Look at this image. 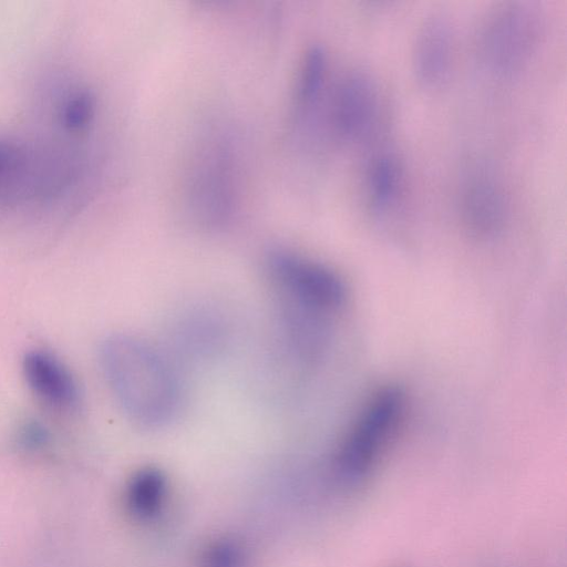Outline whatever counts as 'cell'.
I'll return each mask as SVG.
<instances>
[{
	"label": "cell",
	"mask_w": 567,
	"mask_h": 567,
	"mask_svg": "<svg viewBox=\"0 0 567 567\" xmlns=\"http://www.w3.org/2000/svg\"><path fill=\"white\" fill-rule=\"evenodd\" d=\"M20 439H21L23 445L31 447V449H37L47 443L48 435H47V432L44 431V429H42L40 425L31 423V424H27L22 429Z\"/></svg>",
	"instance_id": "obj_13"
},
{
	"label": "cell",
	"mask_w": 567,
	"mask_h": 567,
	"mask_svg": "<svg viewBox=\"0 0 567 567\" xmlns=\"http://www.w3.org/2000/svg\"><path fill=\"white\" fill-rule=\"evenodd\" d=\"M81 173L69 150L0 135V219L54 208L74 192Z\"/></svg>",
	"instance_id": "obj_2"
},
{
	"label": "cell",
	"mask_w": 567,
	"mask_h": 567,
	"mask_svg": "<svg viewBox=\"0 0 567 567\" xmlns=\"http://www.w3.org/2000/svg\"><path fill=\"white\" fill-rule=\"evenodd\" d=\"M454 52V37L450 20L433 14L421 27L413 51V70L420 84L439 86L447 76Z\"/></svg>",
	"instance_id": "obj_10"
},
{
	"label": "cell",
	"mask_w": 567,
	"mask_h": 567,
	"mask_svg": "<svg viewBox=\"0 0 567 567\" xmlns=\"http://www.w3.org/2000/svg\"><path fill=\"white\" fill-rule=\"evenodd\" d=\"M409 409L404 388L386 384L364 402L337 455V466L350 480H360L378 464L396 439Z\"/></svg>",
	"instance_id": "obj_4"
},
{
	"label": "cell",
	"mask_w": 567,
	"mask_h": 567,
	"mask_svg": "<svg viewBox=\"0 0 567 567\" xmlns=\"http://www.w3.org/2000/svg\"><path fill=\"white\" fill-rule=\"evenodd\" d=\"M402 185V173L396 158L388 153L378 155L367 176L368 198L372 210L385 215L396 204Z\"/></svg>",
	"instance_id": "obj_11"
},
{
	"label": "cell",
	"mask_w": 567,
	"mask_h": 567,
	"mask_svg": "<svg viewBox=\"0 0 567 567\" xmlns=\"http://www.w3.org/2000/svg\"><path fill=\"white\" fill-rule=\"evenodd\" d=\"M378 91L371 75L362 70L347 73L331 101L330 121L334 134L346 143L364 138L377 116Z\"/></svg>",
	"instance_id": "obj_7"
},
{
	"label": "cell",
	"mask_w": 567,
	"mask_h": 567,
	"mask_svg": "<svg viewBox=\"0 0 567 567\" xmlns=\"http://www.w3.org/2000/svg\"><path fill=\"white\" fill-rule=\"evenodd\" d=\"M189 175L188 196L194 214L204 224L219 227L229 221L236 210L237 173H234L233 150L224 141L203 150Z\"/></svg>",
	"instance_id": "obj_6"
},
{
	"label": "cell",
	"mask_w": 567,
	"mask_h": 567,
	"mask_svg": "<svg viewBox=\"0 0 567 567\" xmlns=\"http://www.w3.org/2000/svg\"><path fill=\"white\" fill-rule=\"evenodd\" d=\"M99 352L107 385L132 422L157 427L173 419L179 405V383L157 349L135 336L116 333L102 342Z\"/></svg>",
	"instance_id": "obj_1"
},
{
	"label": "cell",
	"mask_w": 567,
	"mask_h": 567,
	"mask_svg": "<svg viewBox=\"0 0 567 567\" xmlns=\"http://www.w3.org/2000/svg\"><path fill=\"white\" fill-rule=\"evenodd\" d=\"M540 35L537 11L522 3L507 4L484 23L478 37L480 60L496 75H512L530 60Z\"/></svg>",
	"instance_id": "obj_5"
},
{
	"label": "cell",
	"mask_w": 567,
	"mask_h": 567,
	"mask_svg": "<svg viewBox=\"0 0 567 567\" xmlns=\"http://www.w3.org/2000/svg\"><path fill=\"white\" fill-rule=\"evenodd\" d=\"M496 176L485 168L467 176L462 192V210L468 228L480 237L498 233L505 221L507 204Z\"/></svg>",
	"instance_id": "obj_9"
},
{
	"label": "cell",
	"mask_w": 567,
	"mask_h": 567,
	"mask_svg": "<svg viewBox=\"0 0 567 567\" xmlns=\"http://www.w3.org/2000/svg\"><path fill=\"white\" fill-rule=\"evenodd\" d=\"M265 271L280 310L331 321L347 303L342 278L326 265L286 248H271Z\"/></svg>",
	"instance_id": "obj_3"
},
{
	"label": "cell",
	"mask_w": 567,
	"mask_h": 567,
	"mask_svg": "<svg viewBox=\"0 0 567 567\" xmlns=\"http://www.w3.org/2000/svg\"><path fill=\"white\" fill-rule=\"evenodd\" d=\"M327 55L320 47L310 49L305 58L297 91V115L310 116L321 101L327 78Z\"/></svg>",
	"instance_id": "obj_12"
},
{
	"label": "cell",
	"mask_w": 567,
	"mask_h": 567,
	"mask_svg": "<svg viewBox=\"0 0 567 567\" xmlns=\"http://www.w3.org/2000/svg\"><path fill=\"white\" fill-rule=\"evenodd\" d=\"M23 377L33 394L58 412H73L80 404L76 381L63 362L49 351H28L22 360Z\"/></svg>",
	"instance_id": "obj_8"
}]
</instances>
